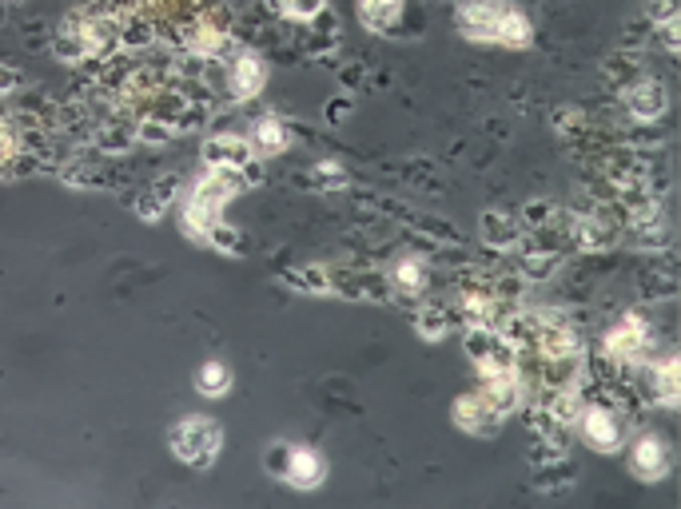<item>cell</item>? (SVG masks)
Listing matches in <instances>:
<instances>
[{
  "mask_svg": "<svg viewBox=\"0 0 681 509\" xmlns=\"http://www.w3.org/2000/svg\"><path fill=\"white\" fill-rule=\"evenodd\" d=\"M251 84H259V68L251 60L240 64V92H251Z\"/></svg>",
  "mask_w": 681,
  "mask_h": 509,
  "instance_id": "5",
  "label": "cell"
},
{
  "mask_svg": "<svg viewBox=\"0 0 681 509\" xmlns=\"http://www.w3.org/2000/svg\"><path fill=\"white\" fill-rule=\"evenodd\" d=\"M279 8L283 12H291V16H311V12H319L323 8V0H279Z\"/></svg>",
  "mask_w": 681,
  "mask_h": 509,
  "instance_id": "4",
  "label": "cell"
},
{
  "mask_svg": "<svg viewBox=\"0 0 681 509\" xmlns=\"http://www.w3.org/2000/svg\"><path fill=\"white\" fill-rule=\"evenodd\" d=\"M315 477H319V466H315V458H311V453H295V466H291V482L311 485Z\"/></svg>",
  "mask_w": 681,
  "mask_h": 509,
  "instance_id": "3",
  "label": "cell"
},
{
  "mask_svg": "<svg viewBox=\"0 0 681 509\" xmlns=\"http://www.w3.org/2000/svg\"><path fill=\"white\" fill-rule=\"evenodd\" d=\"M200 390L203 394H224L227 390V370L219 362H211V366H203V374H200Z\"/></svg>",
  "mask_w": 681,
  "mask_h": 509,
  "instance_id": "2",
  "label": "cell"
},
{
  "mask_svg": "<svg viewBox=\"0 0 681 509\" xmlns=\"http://www.w3.org/2000/svg\"><path fill=\"white\" fill-rule=\"evenodd\" d=\"M172 445L184 461L192 466H208L211 458L219 453V429L203 418H192V422H180L176 434H172Z\"/></svg>",
  "mask_w": 681,
  "mask_h": 509,
  "instance_id": "1",
  "label": "cell"
}]
</instances>
